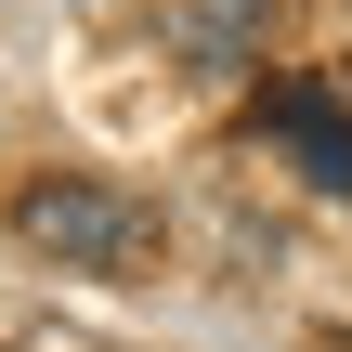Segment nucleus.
Returning a JSON list of instances; mask_svg holds the SVG:
<instances>
[{"instance_id": "7ed1b4c3", "label": "nucleus", "mask_w": 352, "mask_h": 352, "mask_svg": "<svg viewBox=\"0 0 352 352\" xmlns=\"http://www.w3.org/2000/svg\"><path fill=\"white\" fill-rule=\"evenodd\" d=\"M183 65H196V78L261 65V0H196V13H183Z\"/></svg>"}, {"instance_id": "f257e3e1", "label": "nucleus", "mask_w": 352, "mask_h": 352, "mask_svg": "<svg viewBox=\"0 0 352 352\" xmlns=\"http://www.w3.org/2000/svg\"><path fill=\"white\" fill-rule=\"evenodd\" d=\"M13 235H26L52 274H144V261H157V209H144L131 183H104V170L26 183V196H13Z\"/></svg>"}, {"instance_id": "f03ea898", "label": "nucleus", "mask_w": 352, "mask_h": 352, "mask_svg": "<svg viewBox=\"0 0 352 352\" xmlns=\"http://www.w3.org/2000/svg\"><path fill=\"white\" fill-rule=\"evenodd\" d=\"M261 131L300 157V183H314V196H352V118L327 104V91H274V104H261Z\"/></svg>"}]
</instances>
